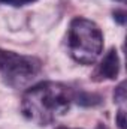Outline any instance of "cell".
Listing matches in <instances>:
<instances>
[{"mask_svg": "<svg viewBox=\"0 0 127 129\" xmlns=\"http://www.w3.org/2000/svg\"><path fill=\"white\" fill-rule=\"evenodd\" d=\"M124 110H120L118 111V114H117V125H118V128L120 129H124V125H126V122H124Z\"/></svg>", "mask_w": 127, "mask_h": 129, "instance_id": "cell-9", "label": "cell"}, {"mask_svg": "<svg viewBox=\"0 0 127 129\" xmlns=\"http://www.w3.org/2000/svg\"><path fill=\"white\" fill-rule=\"evenodd\" d=\"M67 47L75 62L93 64L103 51V35L96 23L76 17L69 26Z\"/></svg>", "mask_w": 127, "mask_h": 129, "instance_id": "cell-2", "label": "cell"}, {"mask_svg": "<svg viewBox=\"0 0 127 129\" xmlns=\"http://www.w3.org/2000/svg\"><path fill=\"white\" fill-rule=\"evenodd\" d=\"M114 99H115V102H118V104H123L124 101H126V89H124V81L115 89V93H114Z\"/></svg>", "mask_w": 127, "mask_h": 129, "instance_id": "cell-6", "label": "cell"}, {"mask_svg": "<svg viewBox=\"0 0 127 129\" xmlns=\"http://www.w3.org/2000/svg\"><path fill=\"white\" fill-rule=\"evenodd\" d=\"M73 99L79 104V105H96L100 102V98L97 95H90V93H79V95H75L73 93Z\"/></svg>", "mask_w": 127, "mask_h": 129, "instance_id": "cell-5", "label": "cell"}, {"mask_svg": "<svg viewBox=\"0 0 127 129\" xmlns=\"http://www.w3.org/2000/svg\"><path fill=\"white\" fill-rule=\"evenodd\" d=\"M73 101V92L61 83L45 81L29 89L21 102V111L27 120L46 126L64 116Z\"/></svg>", "mask_w": 127, "mask_h": 129, "instance_id": "cell-1", "label": "cell"}, {"mask_svg": "<svg viewBox=\"0 0 127 129\" xmlns=\"http://www.w3.org/2000/svg\"><path fill=\"white\" fill-rule=\"evenodd\" d=\"M57 129H70V128H64V126H60V128H57Z\"/></svg>", "mask_w": 127, "mask_h": 129, "instance_id": "cell-10", "label": "cell"}, {"mask_svg": "<svg viewBox=\"0 0 127 129\" xmlns=\"http://www.w3.org/2000/svg\"><path fill=\"white\" fill-rule=\"evenodd\" d=\"M33 2H36V0H0V3L11 5V6H24V5H29Z\"/></svg>", "mask_w": 127, "mask_h": 129, "instance_id": "cell-7", "label": "cell"}, {"mask_svg": "<svg viewBox=\"0 0 127 129\" xmlns=\"http://www.w3.org/2000/svg\"><path fill=\"white\" fill-rule=\"evenodd\" d=\"M118 72H120V59H118L117 50L112 48L106 53V56L100 62L99 68H97V75H100L102 78L114 80V78H117Z\"/></svg>", "mask_w": 127, "mask_h": 129, "instance_id": "cell-4", "label": "cell"}, {"mask_svg": "<svg viewBox=\"0 0 127 129\" xmlns=\"http://www.w3.org/2000/svg\"><path fill=\"white\" fill-rule=\"evenodd\" d=\"M40 68L42 63L36 57L0 50V78L11 87L18 89L29 84Z\"/></svg>", "mask_w": 127, "mask_h": 129, "instance_id": "cell-3", "label": "cell"}, {"mask_svg": "<svg viewBox=\"0 0 127 129\" xmlns=\"http://www.w3.org/2000/svg\"><path fill=\"white\" fill-rule=\"evenodd\" d=\"M114 20L118 21L120 24H126V12L124 11H115L114 12Z\"/></svg>", "mask_w": 127, "mask_h": 129, "instance_id": "cell-8", "label": "cell"}]
</instances>
